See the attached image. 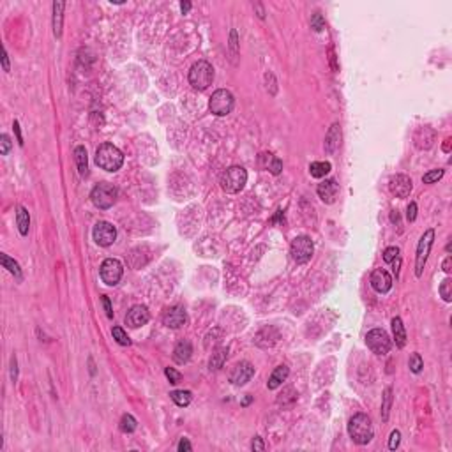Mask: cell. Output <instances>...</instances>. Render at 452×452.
Here are the masks:
<instances>
[{"label": "cell", "instance_id": "836d02e7", "mask_svg": "<svg viewBox=\"0 0 452 452\" xmlns=\"http://www.w3.org/2000/svg\"><path fill=\"white\" fill-rule=\"evenodd\" d=\"M440 295H442V299L445 302H451L452 301V281L451 279H443L442 285H440Z\"/></svg>", "mask_w": 452, "mask_h": 452}, {"label": "cell", "instance_id": "f546056e", "mask_svg": "<svg viewBox=\"0 0 452 452\" xmlns=\"http://www.w3.org/2000/svg\"><path fill=\"white\" fill-rule=\"evenodd\" d=\"M170 398L173 399V403L177 404V406H189L191 399H193V394L189 392V390H173V392L170 394Z\"/></svg>", "mask_w": 452, "mask_h": 452}, {"label": "cell", "instance_id": "e0dca14e", "mask_svg": "<svg viewBox=\"0 0 452 452\" xmlns=\"http://www.w3.org/2000/svg\"><path fill=\"white\" fill-rule=\"evenodd\" d=\"M371 286L374 288V292L387 293L392 288V277L385 268H374L371 274Z\"/></svg>", "mask_w": 452, "mask_h": 452}, {"label": "cell", "instance_id": "484cf974", "mask_svg": "<svg viewBox=\"0 0 452 452\" xmlns=\"http://www.w3.org/2000/svg\"><path fill=\"white\" fill-rule=\"evenodd\" d=\"M0 262H2V265H4V268H7L13 276L18 279V281H21L23 279V274H21V268H20V265H18V262H15L13 258H9L7 254H0Z\"/></svg>", "mask_w": 452, "mask_h": 452}, {"label": "cell", "instance_id": "7dc6e473", "mask_svg": "<svg viewBox=\"0 0 452 452\" xmlns=\"http://www.w3.org/2000/svg\"><path fill=\"white\" fill-rule=\"evenodd\" d=\"M251 449H253L254 452H263L265 451V445H263V440L260 436H256L253 440V443H251Z\"/></svg>", "mask_w": 452, "mask_h": 452}, {"label": "cell", "instance_id": "9c48e42d", "mask_svg": "<svg viewBox=\"0 0 452 452\" xmlns=\"http://www.w3.org/2000/svg\"><path fill=\"white\" fill-rule=\"evenodd\" d=\"M290 253H292V258L297 263H307L311 260L313 253H315V244L306 235L295 237L292 240V246H290Z\"/></svg>", "mask_w": 452, "mask_h": 452}, {"label": "cell", "instance_id": "cb8c5ba5", "mask_svg": "<svg viewBox=\"0 0 452 452\" xmlns=\"http://www.w3.org/2000/svg\"><path fill=\"white\" fill-rule=\"evenodd\" d=\"M74 161L78 165V171L80 175L85 177L88 173V157H87V149L85 147H76L74 149Z\"/></svg>", "mask_w": 452, "mask_h": 452}, {"label": "cell", "instance_id": "ba28073f", "mask_svg": "<svg viewBox=\"0 0 452 452\" xmlns=\"http://www.w3.org/2000/svg\"><path fill=\"white\" fill-rule=\"evenodd\" d=\"M366 345L373 353L376 355H387L392 346V341H390L389 334L384 331V329H373V331L368 332L366 335Z\"/></svg>", "mask_w": 452, "mask_h": 452}, {"label": "cell", "instance_id": "7a4b0ae2", "mask_svg": "<svg viewBox=\"0 0 452 452\" xmlns=\"http://www.w3.org/2000/svg\"><path fill=\"white\" fill-rule=\"evenodd\" d=\"M96 165L101 170L117 171L124 165V154L113 143H102L96 151Z\"/></svg>", "mask_w": 452, "mask_h": 452}, {"label": "cell", "instance_id": "f907efd6", "mask_svg": "<svg viewBox=\"0 0 452 452\" xmlns=\"http://www.w3.org/2000/svg\"><path fill=\"white\" fill-rule=\"evenodd\" d=\"M13 129H15V134H16V140H18V143H20V145H23V136H21V129H20V124H18V120H15V124H13Z\"/></svg>", "mask_w": 452, "mask_h": 452}, {"label": "cell", "instance_id": "681fc988", "mask_svg": "<svg viewBox=\"0 0 452 452\" xmlns=\"http://www.w3.org/2000/svg\"><path fill=\"white\" fill-rule=\"evenodd\" d=\"M2 67H4L5 73H9V71H11L9 57H7V51H5V48H2Z\"/></svg>", "mask_w": 452, "mask_h": 452}, {"label": "cell", "instance_id": "2e32d148", "mask_svg": "<svg viewBox=\"0 0 452 452\" xmlns=\"http://www.w3.org/2000/svg\"><path fill=\"white\" fill-rule=\"evenodd\" d=\"M185 321H187V315H185L184 307H180V306L170 307V309L163 315V323H165L168 329H180L182 325H185Z\"/></svg>", "mask_w": 452, "mask_h": 452}, {"label": "cell", "instance_id": "ee69618b", "mask_svg": "<svg viewBox=\"0 0 452 452\" xmlns=\"http://www.w3.org/2000/svg\"><path fill=\"white\" fill-rule=\"evenodd\" d=\"M415 218H417V203H415V201H410L408 209H406V219H408L410 223H413Z\"/></svg>", "mask_w": 452, "mask_h": 452}, {"label": "cell", "instance_id": "83f0119b", "mask_svg": "<svg viewBox=\"0 0 452 452\" xmlns=\"http://www.w3.org/2000/svg\"><path fill=\"white\" fill-rule=\"evenodd\" d=\"M226 357H228V348H219V350L214 352L212 357H210L209 368L210 369H221L223 364H224V360H226Z\"/></svg>", "mask_w": 452, "mask_h": 452}, {"label": "cell", "instance_id": "816d5d0a", "mask_svg": "<svg viewBox=\"0 0 452 452\" xmlns=\"http://www.w3.org/2000/svg\"><path fill=\"white\" fill-rule=\"evenodd\" d=\"M442 267H443V272L451 274V270H452V268H451V267H452V258H451V256H447V258H445V262H443V265H442Z\"/></svg>", "mask_w": 452, "mask_h": 452}, {"label": "cell", "instance_id": "8992f818", "mask_svg": "<svg viewBox=\"0 0 452 452\" xmlns=\"http://www.w3.org/2000/svg\"><path fill=\"white\" fill-rule=\"evenodd\" d=\"M235 104L234 94L230 90H224V88H219L212 94V98L209 101V110L210 113H214L218 117H226L228 113H232Z\"/></svg>", "mask_w": 452, "mask_h": 452}, {"label": "cell", "instance_id": "1f68e13d", "mask_svg": "<svg viewBox=\"0 0 452 452\" xmlns=\"http://www.w3.org/2000/svg\"><path fill=\"white\" fill-rule=\"evenodd\" d=\"M136 426H138V422H136V419L133 417V415H129V413L122 415V419H120V431L133 433L134 429H136Z\"/></svg>", "mask_w": 452, "mask_h": 452}, {"label": "cell", "instance_id": "11a10c76", "mask_svg": "<svg viewBox=\"0 0 452 452\" xmlns=\"http://www.w3.org/2000/svg\"><path fill=\"white\" fill-rule=\"evenodd\" d=\"M451 143H452V140H451V138H447V140L443 141V147H442V149H443V152H451Z\"/></svg>", "mask_w": 452, "mask_h": 452}, {"label": "cell", "instance_id": "d4e9b609", "mask_svg": "<svg viewBox=\"0 0 452 452\" xmlns=\"http://www.w3.org/2000/svg\"><path fill=\"white\" fill-rule=\"evenodd\" d=\"M16 224H18V230H20V234L23 235V237L29 234L30 214H29V210L25 209V207H18V210H16Z\"/></svg>", "mask_w": 452, "mask_h": 452}, {"label": "cell", "instance_id": "f35d334b", "mask_svg": "<svg viewBox=\"0 0 452 452\" xmlns=\"http://www.w3.org/2000/svg\"><path fill=\"white\" fill-rule=\"evenodd\" d=\"M11 147H13L11 138L7 136V134H2V136H0V154H2V156H7L11 151Z\"/></svg>", "mask_w": 452, "mask_h": 452}, {"label": "cell", "instance_id": "ab89813d", "mask_svg": "<svg viewBox=\"0 0 452 452\" xmlns=\"http://www.w3.org/2000/svg\"><path fill=\"white\" fill-rule=\"evenodd\" d=\"M272 175H279L281 173V170H283V161L281 159H277V157H272L270 159V163H268V168H267Z\"/></svg>", "mask_w": 452, "mask_h": 452}, {"label": "cell", "instance_id": "74e56055", "mask_svg": "<svg viewBox=\"0 0 452 452\" xmlns=\"http://www.w3.org/2000/svg\"><path fill=\"white\" fill-rule=\"evenodd\" d=\"M230 51H232V57H237L238 55V35L237 30H232L230 32Z\"/></svg>", "mask_w": 452, "mask_h": 452}, {"label": "cell", "instance_id": "bcb514c9", "mask_svg": "<svg viewBox=\"0 0 452 452\" xmlns=\"http://www.w3.org/2000/svg\"><path fill=\"white\" fill-rule=\"evenodd\" d=\"M101 302H102V306H104V311H106L108 318H113V309H112V304H110V299H108L106 295H102Z\"/></svg>", "mask_w": 452, "mask_h": 452}, {"label": "cell", "instance_id": "db71d44e", "mask_svg": "<svg viewBox=\"0 0 452 452\" xmlns=\"http://www.w3.org/2000/svg\"><path fill=\"white\" fill-rule=\"evenodd\" d=\"M180 9H182V13H189V9H191V2H182L180 4Z\"/></svg>", "mask_w": 452, "mask_h": 452}, {"label": "cell", "instance_id": "4dcf8cb0", "mask_svg": "<svg viewBox=\"0 0 452 452\" xmlns=\"http://www.w3.org/2000/svg\"><path fill=\"white\" fill-rule=\"evenodd\" d=\"M390 406H392V389L387 387L384 390V399H382V420L387 422L390 415Z\"/></svg>", "mask_w": 452, "mask_h": 452}, {"label": "cell", "instance_id": "5b68a950", "mask_svg": "<svg viewBox=\"0 0 452 452\" xmlns=\"http://www.w3.org/2000/svg\"><path fill=\"white\" fill-rule=\"evenodd\" d=\"M118 191L113 184H108V182H101L92 189L90 193V200L92 203L101 210H106L110 207H113V203L117 201Z\"/></svg>", "mask_w": 452, "mask_h": 452}, {"label": "cell", "instance_id": "d590c367", "mask_svg": "<svg viewBox=\"0 0 452 452\" xmlns=\"http://www.w3.org/2000/svg\"><path fill=\"white\" fill-rule=\"evenodd\" d=\"M443 177V170H431V171H428L426 175L422 177V182L424 184H435V182H438V180L442 179Z\"/></svg>", "mask_w": 452, "mask_h": 452}, {"label": "cell", "instance_id": "d6a6232c", "mask_svg": "<svg viewBox=\"0 0 452 452\" xmlns=\"http://www.w3.org/2000/svg\"><path fill=\"white\" fill-rule=\"evenodd\" d=\"M112 335H113V339L117 341L118 345H122V346H129V345H131L129 335L124 332V329H122V327H113V329H112Z\"/></svg>", "mask_w": 452, "mask_h": 452}, {"label": "cell", "instance_id": "f6af8a7d", "mask_svg": "<svg viewBox=\"0 0 452 452\" xmlns=\"http://www.w3.org/2000/svg\"><path fill=\"white\" fill-rule=\"evenodd\" d=\"M11 380H13V382L18 380V360H16L15 355L11 357Z\"/></svg>", "mask_w": 452, "mask_h": 452}, {"label": "cell", "instance_id": "5bb4252c", "mask_svg": "<svg viewBox=\"0 0 452 452\" xmlns=\"http://www.w3.org/2000/svg\"><path fill=\"white\" fill-rule=\"evenodd\" d=\"M151 320V313L147 309V306H133L126 315V325L131 327V329H138V327H143L147 321Z\"/></svg>", "mask_w": 452, "mask_h": 452}, {"label": "cell", "instance_id": "4316f807", "mask_svg": "<svg viewBox=\"0 0 452 452\" xmlns=\"http://www.w3.org/2000/svg\"><path fill=\"white\" fill-rule=\"evenodd\" d=\"M329 171H331V163H329V161H315V163L309 165V173H311V177H315V179L325 177Z\"/></svg>", "mask_w": 452, "mask_h": 452}, {"label": "cell", "instance_id": "c3c4849f", "mask_svg": "<svg viewBox=\"0 0 452 452\" xmlns=\"http://www.w3.org/2000/svg\"><path fill=\"white\" fill-rule=\"evenodd\" d=\"M191 449H193V445L189 443L187 438H182L179 442V452H187V451H191Z\"/></svg>", "mask_w": 452, "mask_h": 452}, {"label": "cell", "instance_id": "9f6ffc18", "mask_svg": "<svg viewBox=\"0 0 452 452\" xmlns=\"http://www.w3.org/2000/svg\"><path fill=\"white\" fill-rule=\"evenodd\" d=\"M390 221H392V223H399V214H398V210H392V214H390Z\"/></svg>", "mask_w": 452, "mask_h": 452}, {"label": "cell", "instance_id": "b9f144b4", "mask_svg": "<svg viewBox=\"0 0 452 452\" xmlns=\"http://www.w3.org/2000/svg\"><path fill=\"white\" fill-rule=\"evenodd\" d=\"M399 442H401V433H399L398 429H394V431L390 433V438H389V449L390 451H396V449L399 447Z\"/></svg>", "mask_w": 452, "mask_h": 452}, {"label": "cell", "instance_id": "ffe728a7", "mask_svg": "<svg viewBox=\"0 0 452 452\" xmlns=\"http://www.w3.org/2000/svg\"><path fill=\"white\" fill-rule=\"evenodd\" d=\"M64 7H66V2H53V35L57 39L62 37V27H64Z\"/></svg>", "mask_w": 452, "mask_h": 452}, {"label": "cell", "instance_id": "f5cc1de1", "mask_svg": "<svg viewBox=\"0 0 452 452\" xmlns=\"http://www.w3.org/2000/svg\"><path fill=\"white\" fill-rule=\"evenodd\" d=\"M399 265H401V258H396V260H392V267H394V272H396V276L399 274Z\"/></svg>", "mask_w": 452, "mask_h": 452}, {"label": "cell", "instance_id": "ac0fdd59", "mask_svg": "<svg viewBox=\"0 0 452 452\" xmlns=\"http://www.w3.org/2000/svg\"><path fill=\"white\" fill-rule=\"evenodd\" d=\"M318 196H320V200L323 201V203L331 205L335 201V198H337V193H339V184L335 182L334 179H329V180H323L321 184H318Z\"/></svg>", "mask_w": 452, "mask_h": 452}, {"label": "cell", "instance_id": "f1b7e54d", "mask_svg": "<svg viewBox=\"0 0 452 452\" xmlns=\"http://www.w3.org/2000/svg\"><path fill=\"white\" fill-rule=\"evenodd\" d=\"M297 401V392L292 389V387H286V389L283 390V394L277 398V404H281L283 408H290V406H293Z\"/></svg>", "mask_w": 452, "mask_h": 452}, {"label": "cell", "instance_id": "680465c9", "mask_svg": "<svg viewBox=\"0 0 452 452\" xmlns=\"http://www.w3.org/2000/svg\"><path fill=\"white\" fill-rule=\"evenodd\" d=\"M249 403H251V396H248V398L244 399V403H242V404H244V406H248Z\"/></svg>", "mask_w": 452, "mask_h": 452}, {"label": "cell", "instance_id": "60d3db41", "mask_svg": "<svg viewBox=\"0 0 452 452\" xmlns=\"http://www.w3.org/2000/svg\"><path fill=\"white\" fill-rule=\"evenodd\" d=\"M165 374H166V378L170 380V384H179L180 380H182V374L179 373V371H175L173 368H166L165 369Z\"/></svg>", "mask_w": 452, "mask_h": 452}, {"label": "cell", "instance_id": "6f0895ef", "mask_svg": "<svg viewBox=\"0 0 452 452\" xmlns=\"http://www.w3.org/2000/svg\"><path fill=\"white\" fill-rule=\"evenodd\" d=\"M254 7H256V9H258V16H260V18H262V20H263V18H265V11H263V7H262V5H260V4H256V5H254Z\"/></svg>", "mask_w": 452, "mask_h": 452}, {"label": "cell", "instance_id": "30bf717a", "mask_svg": "<svg viewBox=\"0 0 452 452\" xmlns=\"http://www.w3.org/2000/svg\"><path fill=\"white\" fill-rule=\"evenodd\" d=\"M124 276V267L117 258H106L101 265V279L108 286H115Z\"/></svg>", "mask_w": 452, "mask_h": 452}, {"label": "cell", "instance_id": "4fadbf2b", "mask_svg": "<svg viewBox=\"0 0 452 452\" xmlns=\"http://www.w3.org/2000/svg\"><path fill=\"white\" fill-rule=\"evenodd\" d=\"M412 187H413L412 179L408 175H403V173L394 175L389 182V189L396 198H406V196H410Z\"/></svg>", "mask_w": 452, "mask_h": 452}, {"label": "cell", "instance_id": "44dd1931", "mask_svg": "<svg viewBox=\"0 0 452 452\" xmlns=\"http://www.w3.org/2000/svg\"><path fill=\"white\" fill-rule=\"evenodd\" d=\"M191 355H193V346H191V343L187 339L180 341V343H177L175 350H173V360H175L177 364H185V362H189Z\"/></svg>", "mask_w": 452, "mask_h": 452}, {"label": "cell", "instance_id": "7402d4cb", "mask_svg": "<svg viewBox=\"0 0 452 452\" xmlns=\"http://www.w3.org/2000/svg\"><path fill=\"white\" fill-rule=\"evenodd\" d=\"M288 374H290V369H288V366H277L276 369H274V373L270 374V378H268L267 382V387L270 390H276L277 387H281L283 382H286Z\"/></svg>", "mask_w": 452, "mask_h": 452}, {"label": "cell", "instance_id": "3957f363", "mask_svg": "<svg viewBox=\"0 0 452 452\" xmlns=\"http://www.w3.org/2000/svg\"><path fill=\"white\" fill-rule=\"evenodd\" d=\"M246 182H248V171L242 166H230L221 173V179H219L221 189L224 193H230V195L240 193Z\"/></svg>", "mask_w": 452, "mask_h": 452}, {"label": "cell", "instance_id": "d6986e66", "mask_svg": "<svg viewBox=\"0 0 452 452\" xmlns=\"http://www.w3.org/2000/svg\"><path fill=\"white\" fill-rule=\"evenodd\" d=\"M341 145V126L335 122V124H332L331 129L327 131L325 134V141H323V147H325V152L327 154H335L337 152V149H339Z\"/></svg>", "mask_w": 452, "mask_h": 452}, {"label": "cell", "instance_id": "7c38bea8", "mask_svg": "<svg viewBox=\"0 0 452 452\" xmlns=\"http://www.w3.org/2000/svg\"><path fill=\"white\" fill-rule=\"evenodd\" d=\"M253 374H254L253 364L248 362V360H242V362L234 366V369L230 373V382L234 385H246L249 380L253 378Z\"/></svg>", "mask_w": 452, "mask_h": 452}, {"label": "cell", "instance_id": "7bdbcfd3", "mask_svg": "<svg viewBox=\"0 0 452 452\" xmlns=\"http://www.w3.org/2000/svg\"><path fill=\"white\" fill-rule=\"evenodd\" d=\"M398 256H399V249L396 248V246H392V248H387L384 251V260L387 263H392V260H396Z\"/></svg>", "mask_w": 452, "mask_h": 452}, {"label": "cell", "instance_id": "8fae6325", "mask_svg": "<svg viewBox=\"0 0 452 452\" xmlns=\"http://www.w3.org/2000/svg\"><path fill=\"white\" fill-rule=\"evenodd\" d=\"M92 237L96 240V244L102 246V248H108L115 242L117 238V228L113 226L112 223H106V221H99L92 230Z\"/></svg>", "mask_w": 452, "mask_h": 452}, {"label": "cell", "instance_id": "e575fe53", "mask_svg": "<svg viewBox=\"0 0 452 452\" xmlns=\"http://www.w3.org/2000/svg\"><path fill=\"white\" fill-rule=\"evenodd\" d=\"M408 366H410V369H412L413 373H420V371H422V368H424L422 357H420L419 353H412V355H410Z\"/></svg>", "mask_w": 452, "mask_h": 452}, {"label": "cell", "instance_id": "9a60e30c", "mask_svg": "<svg viewBox=\"0 0 452 452\" xmlns=\"http://www.w3.org/2000/svg\"><path fill=\"white\" fill-rule=\"evenodd\" d=\"M413 141H415V147L419 151H429L436 141V131L429 126L419 127L413 134Z\"/></svg>", "mask_w": 452, "mask_h": 452}, {"label": "cell", "instance_id": "8d00e7d4", "mask_svg": "<svg viewBox=\"0 0 452 452\" xmlns=\"http://www.w3.org/2000/svg\"><path fill=\"white\" fill-rule=\"evenodd\" d=\"M311 29L315 30V32H321V30L325 29V20H323L321 13H315V15L311 16Z\"/></svg>", "mask_w": 452, "mask_h": 452}, {"label": "cell", "instance_id": "603a6c76", "mask_svg": "<svg viewBox=\"0 0 452 452\" xmlns=\"http://www.w3.org/2000/svg\"><path fill=\"white\" fill-rule=\"evenodd\" d=\"M392 335H394L396 345H398L399 348H403V346L406 345V332H404V325L399 316L392 318Z\"/></svg>", "mask_w": 452, "mask_h": 452}, {"label": "cell", "instance_id": "277c9868", "mask_svg": "<svg viewBox=\"0 0 452 452\" xmlns=\"http://www.w3.org/2000/svg\"><path fill=\"white\" fill-rule=\"evenodd\" d=\"M214 82V67L207 60H198L189 71V85L195 90H207Z\"/></svg>", "mask_w": 452, "mask_h": 452}, {"label": "cell", "instance_id": "6da1fadb", "mask_svg": "<svg viewBox=\"0 0 452 452\" xmlns=\"http://www.w3.org/2000/svg\"><path fill=\"white\" fill-rule=\"evenodd\" d=\"M348 435L357 445H368L374 436L371 419L366 413H355L348 422Z\"/></svg>", "mask_w": 452, "mask_h": 452}, {"label": "cell", "instance_id": "52a82bcc", "mask_svg": "<svg viewBox=\"0 0 452 452\" xmlns=\"http://www.w3.org/2000/svg\"><path fill=\"white\" fill-rule=\"evenodd\" d=\"M433 242H435V230L429 228L424 232V235L420 237L417 246V256H415V276L417 277L422 276L424 265H426L429 253H431Z\"/></svg>", "mask_w": 452, "mask_h": 452}]
</instances>
